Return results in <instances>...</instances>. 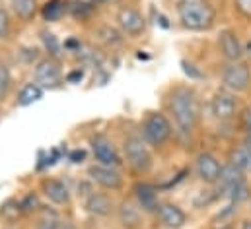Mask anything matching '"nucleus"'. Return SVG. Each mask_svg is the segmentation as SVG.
Masks as SVG:
<instances>
[{
    "label": "nucleus",
    "mask_w": 251,
    "mask_h": 229,
    "mask_svg": "<svg viewBox=\"0 0 251 229\" xmlns=\"http://www.w3.org/2000/svg\"><path fill=\"white\" fill-rule=\"evenodd\" d=\"M168 109L174 118L176 130L189 138L201 122V103L193 88L176 86L168 95Z\"/></svg>",
    "instance_id": "obj_1"
},
{
    "label": "nucleus",
    "mask_w": 251,
    "mask_h": 229,
    "mask_svg": "<svg viewBox=\"0 0 251 229\" xmlns=\"http://www.w3.org/2000/svg\"><path fill=\"white\" fill-rule=\"evenodd\" d=\"M177 16L189 31H208L216 22V10L208 0H179Z\"/></svg>",
    "instance_id": "obj_2"
},
{
    "label": "nucleus",
    "mask_w": 251,
    "mask_h": 229,
    "mask_svg": "<svg viewBox=\"0 0 251 229\" xmlns=\"http://www.w3.org/2000/svg\"><path fill=\"white\" fill-rule=\"evenodd\" d=\"M123 154H125L126 165L134 173H138V175H146L154 165V158H152L150 146L138 134L126 136L125 142H123Z\"/></svg>",
    "instance_id": "obj_3"
},
{
    "label": "nucleus",
    "mask_w": 251,
    "mask_h": 229,
    "mask_svg": "<svg viewBox=\"0 0 251 229\" xmlns=\"http://www.w3.org/2000/svg\"><path fill=\"white\" fill-rule=\"evenodd\" d=\"M174 136V124L162 111H152L142 122V138L152 148H162Z\"/></svg>",
    "instance_id": "obj_4"
},
{
    "label": "nucleus",
    "mask_w": 251,
    "mask_h": 229,
    "mask_svg": "<svg viewBox=\"0 0 251 229\" xmlns=\"http://www.w3.org/2000/svg\"><path fill=\"white\" fill-rule=\"evenodd\" d=\"M222 86L232 93H246L251 88V66L244 60L228 62L222 72Z\"/></svg>",
    "instance_id": "obj_5"
},
{
    "label": "nucleus",
    "mask_w": 251,
    "mask_h": 229,
    "mask_svg": "<svg viewBox=\"0 0 251 229\" xmlns=\"http://www.w3.org/2000/svg\"><path fill=\"white\" fill-rule=\"evenodd\" d=\"M208 111L216 120L230 122L232 118H236V114L240 111V103H238L236 93H232L228 90L214 92V95L210 97V103H208Z\"/></svg>",
    "instance_id": "obj_6"
},
{
    "label": "nucleus",
    "mask_w": 251,
    "mask_h": 229,
    "mask_svg": "<svg viewBox=\"0 0 251 229\" xmlns=\"http://www.w3.org/2000/svg\"><path fill=\"white\" fill-rule=\"evenodd\" d=\"M33 78L35 84H39L43 90H57L63 84V72L59 66V60L55 58H43L37 60L35 68H33Z\"/></svg>",
    "instance_id": "obj_7"
},
{
    "label": "nucleus",
    "mask_w": 251,
    "mask_h": 229,
    "mask_svg": "<svg viewBox=\"0 0 251 229\" xmlns=\"http://www.w3.org/2000/svg\"><path fill=\"white\" fill-rule=\"evenodd\" d=\"M90 146H92V154L100 165H107V167H115V169H119L123 165L121 154L117 152L115 144L107 136H101V134L94 136L90 140Z\"/></svg>",
    "instance_id": "obj_8"
},
{
    "label": "nucleus",
    "mask_w": 251,
    "mask_h": 229,
    "mask_svg": "<svg viewBox=\"0 0 251 229\" xmlns=\"http://www.w3.org/2000/svg\"><path fill=\"white\" fill-rule=\"evenodd\" d=\"M195 173L197 177L204 183V184H210L214 186L220 179V173H222V163L218 161V158L210 152H201L195 160Z\"/></svg>",
    "instance_id": "obj_9"
},
{
    "label": "nucleus",
    "mask_w": 251,
    "mask_h": 229,
    "mask_svg": "<svg viewBox=\"0 0 251 229\" xmlns=\"http://www.w3.org/2000/svg\"><path fill=\"white\" fill-rule=\"evenodd\" d=\"M117 23H119V29L132 39L140 37L146 31V18L136 8H130V6H123L117 12Z\"/></svg>",
    "instance_id": "obj_10"
},
{
    "label": "nucleus",
    "mask_w": 251,
    "mask_h": 229,
    "mask_svg": "<svg viewBox=\"0 0 251 229\" xmlns=\"http://www.w3.org/2000/svg\"><path fill=\"white\" fill-rule=\"evenodd\" d=\"M248 181H246V173L240 171L238 167H234L232 163H226L222 165V173H220V179L218 183L214 184L216 186V192L218 196H224V198H230L240 186H244Z\"/></svg>",
    "instance_id": "obj_11"
},
{
    "label": "nucleus",
    "mask_w": 251,
    "mask_h": 229,
    "mask_svg": "<svg viewBox=\"0 0 251 229\" xmlns=\"http://www.w3.org/2000/svg\"><path fill=\"white\" fill-rule=\"evenodd\" d=\"M88 177L92 183L100 184L105 190H121L123 188V175L115 167H107V165H92L88 169Z\"/></svg>",
    "instance_id": "obj_12"
},
{
    "label": "nucleus",
    "mask_w": 251,
    "mask_h": 229,
    "mask_svg": "<svg viewBox=\"0 0 251 229\" xmlns=\"http://www.w3.org/2000/svg\"><path fill=\"white\" fill-rule=\"evenodd\" d=\"M158 186L150 184V183H136L132 186V194H134V202L138 204V208L144 214H156L160 208V200H158Z\"/></svg>",
    "instance_id": "obj_13"
},
{
    "label": "nucleus",
    "mask_w": 251,
    "mask_h": 229,
    "mask_svg": "<svg viewBox=\"0 0 251 229\" xmlns=\"http://www.w3.org/2000/svg\"><path fill=\"white\" fill-rule=\"evenodd\" d=\"M218 49L222 53V57L228 62H238L244 58V45L238 37V33L234 29H222L218 33Z\"/></svg>",
    "instance_id": "obj_14"
},
{
    "label": "nucleus",
    "mask_w": 251,
    "mask_h": 229,
    "mask_svg": "<svg viewBox=\"0 0 251 229\" xmlns=\"http://www.w3.org/2000/svg\"><path fill=\"white\" fill-rule=\"evenodd\" d=\"M162 228L166 229H181L187 224V214L174 202H162L156 212Z\"/></svg>",
    "instance_id": "obj_15"
},
{
    "label": "nucleus",
    "mask_w": 251,
    "mask_h": 229,
    "mask_svg": "<svg viewBox=\"0 0 251 229\" xmlns=\"http://www.w3.org/2000/svg\"><path fill=\"white\" fill-rule=\"evenodd\" d=\"M86 212L96 216V218H107L113 214L115 210V202L111 200L109 194L105 192H92L88 198H86V204H84Z\"/></svg>",
    "instance_id": "obj_16"
},
{
    "label": "nucleus",
    "mask_w": 251,
    "mask_h": 229,
    "mask_svg": "<svg viewBox=\"0 0 251 229\" xmlns=\"http://www.w3.org/2000/svg\"><path fill=\"white\" fill-rule=\"evenodd\" d=\"M41 188H43V194L47 196V200L57 206H66L70 202V190L61 179H45Z\"/></svg>",
    "instance_id": "obj_17"
},
{
    "label": "nucleus",
    "mask_w": 251,
    "mask_h": 229,
    "mask_svg": "<svg viewBox=\"0 0 251 229\" xmlns=\"http://www.w3.org/2000/svg\"><path fill=\"white\" fill-rule=\"evenodd\" d=\"M142 210L138 208L136 202L132 200H123L119 204V210H117V216H119V222L125 229H140L142 228Z\"/></svg>",
    "instance_id": "obj_18"
},
{
    "label": "nucleus",
    "mask_w": 251,
    "mask_h": 229,
    "mask_svg": "<svg viewBox=\"0 0 251 229\" xmlns=\"http://www.w3.org/2000/svg\"><path fill=\"white\" fill-rule=\"evenodd\" d=\"M228 163H232L240 171L251 173V150L244 142L238 144V146H234L230 150V154H228Z\"/></svg>",
    "instance_id": "obj_19"
},
{
    "label": "nucleus",
    "mask_w": 251,
    "mask_h": 229,
    "mask_svg": "<svg viewBox=\"0 0 251 229\" xmlns=\"http://www.w3.org/2000/svg\"><path fill=\"white\" fill-rule=\"evenodd\" d=\"M94 35H96V39H98L101 45L111 47V49L123 45V39H125V37H123L125 33H123L119 27H113V25H100Z\"/></svg>",
    "instance_id": "obj_20"
},
{
    "label": "nucleus",
    "mask_w": 251,
    "mask_h": 229,
    "mask_svg": "<svg viewBox=\"0 0 251 229\" xmlns=\"http://www.w3.org/2000/svg\"><path fill=\"white\" fill-rule=\"evenodd\" d=\"M12 12L16 14V18H20L22 22H31L37 16V0H10Z\"/></svg>",
    "instance_id": "obj_21"
},
{
    "label": "nucleus",
    "mask_w": 251,
    "mask_h": 229,
    "mask_svg": "<svg viewBox=\"0 0 251 229\" xmlns=\"http://www.w3.org/2000/svg\"><path fill=\"white\" fill-rule=\"evenodd\" d=\"M43 92H45V90H43L39 84H35V82L25 84V86L20 90V93H18V105H20V107H29V105L37 103L39 99H43Z\"/></svg>",
    "instance_id": "obj_22"
},
{
    "label": "nucleus",
    "mask_w": 251,
    "mask_h": 229,
    "mask_svg": "<svg viewBox=\"0 0 251 229\" xmlns=\"http://www.w3.org/2000/svg\"><path fill=\"white\" fill-rule=\"evenodd\" d=\"M39 37H41L43 49L47 51L49 58H55V60H61V58H63L64 47L61 45V41L57 39V35H55V33H51V31H41V33H39Z\"/></svg>",
    "instance_id": "obj_23"
},
{
    "label": "nucleus",
    "mask_w": 251,
    "mask_h": 229,
    "mask_svg": "<svg viewBox=\"0 0 251 229\" xmlns=\"http://www.w3.org/2000/svg\"><path fill=\"white\" fill-rule=\"evenodd\" d=\"M66 14V2L64 0H49L41 8V16L45 22H59Z\"/></svg>",
    "instance_id": "obj_24"
},
{
    "label": "nucleus",
    "mask_w": 251,
    "mask_h": 229,
    "mask_svg": "<svg viewBox=\"0 0 251 229\" xmlns=\"http://www.w3.org/2000/svg\"><path fill=\"white\" fill-rule=\"evenodd\" d=\"M66 12L70 16H74L76 20H84V18H88L94 12V6L84 2V0H72V2L66 4Z\"/></svg>",
    "instance_id": "obj_25"
},
{
    "label": "nucleus",
    "mask_w": 251,
    "mask_h": 229,
    "mask_svg": "<svg viewBox=\"0 0 251 229\" xmlns=\"http://www.w3.org/2000/svg\"><path fill=\"white\" fill-rule=\"evenodd\" d=\"M24 212H22V206H20V202L18 200H14V198H10V200H6L2 206H0V216L4 218V220H16L18 216H22Z\"/></svg>",
    "instance_id": "obj_26"
},
{
    "label": "nucleus",
    "mask_w": 251,
    "mask_h": 229,
    "mask_svg": "<svg viewBox=\"0 0 251 229\" xmlns=\"http://www.w3.org/2000/svg\"><path fill=\"white\" fill-rule=\"evenodd\" d=\"M12 92V74L6 64L0 62V101H4Z\"/></svg>",
    "instance_id": "obj_27"
},
{
    "label": "nucleus",
    "mask_w": 251,
    "mask_h": 229,
    "mask_svg": "<svg viewBox=\"0 0 251 229\" xmlns=\"http://www.w3.org/2000/svg\"><path fill=\"white\" fill-rule=\"evenodd\" d=\"M20 206H22V212L24 214H31V212H37L41 208V202H39V196L35 192H27L20 200Z\"/></svg>",
    "instance_id": "obj_28"
},
{
    "label": "nucleus",
    "mask_w": 251,
    "mask_h": 229,
    "mask_svg": "<svg viewBox=\"0 0 251 229\" xmlns=\"http://www.w3.org/2000/svg\"><path fill=\"white\" fill-rule=\"evenodd\" d=\"M37 229H76V228H74V224L59 220L57 216H45V220L39 224Z\"/></svg>",
    "instance_id": "obj_29"
},
{
    "label": "nucleus",
    "mask_w": 251,
    "mask_h": 229,
    "mask_svg": "<svg viewBox=\"0 0 251 229\" xmlns=\"http://www.w3.org/2000/svg\"><path fill=\"white\" fill-rule=\"evenodd\" d=\"M216 198H220L218 192H216V188L214 190H201L199 196L195 198V208H204V206L212 204Z\"/></svg>",
    "instance_id": "obj_30"
},
{
    "label": "nucleus",
    "mask_w": 251,
    "mask_h": 229,
    "mask_svg": "<svg viewBox=\"0 0 251 229\" xmlns=\"http://www.w3.org/2000/svg\"><path fill=\"white\" fill-rule=\"evenodd\" d=\"M10 31H12V22H10V14L0 8V41L2 39H8L10 37Z\"/></svg>",
    "instance_id": "obj_31"
},
{
    "label": "nucleus",
    "mask_w": 251,
    "mask_h": 229,
    "mask_svg": "<svg viewBox=\"0 0 251 229\" xmlns=\"http://www.w3.org/2000/svg\"><path fill=\"white\" fill-rule=\"evenodd\" d=\"M84 78H86L84 68H72V70L64 76L66 84H70V86H78V84H82V82H84Z\"/></svg>",
    "instance_id": "obj_32"
},
{
    "label": "nucleus",
    "mask_w": 251,
    "mask_h": 229,
    "mask_svg": "<svg viewBox=\"0 0 251 229\" xmlns=\"http://www.w3.org/2000/svg\"><path fill=\"white\" fill-rule=\"evenodd\" d=\"M181 68H183L185 76H189L191 80H202V78H204V74H202L195 64H191L187 60H181Z\"/></svg>",
    "instance_id": "obj_33"
},
{
    "label": "nucleus",
    "mask_w": 251,
    "mask_h": 229,
    "mask_svg": "<svg viewBox=\"0 0 251 229\" xmlns=\"http://www.w3.org/2000/svg\"><path fill=\"white\" fill-rule=\"evenodd\" d=\"M240 128L244 130V134H251V105L240 113Z\"/></svg>",
    "instance_id": "obj_34"
},
{
    "label": "nucleus",
    "mask_w": 251,
    "mask_h": 229,
    "mask_svg": "<svg viewBox=\"0 0 251 229\" xmlns=\"http://www.w3.org/2000/svg\"><path fill=\"white\" fill-rule=\"evenodd\" d=\"M234 8L238 10L240 16L246 20H251V0H234Z\"/></svg>",
    "instance_id": "obj_35"
},
{
    "label": "nucleus",
    "mask_w": 251,
    "mask_h": 229,
    "mask_svg": "<svg viewBox=\"0 0 251 229\" xmlns=\"http://www.w3.org/2000/svg\"><path fill=\"white\" fill-rule=\"evenodd\" d=\"M82 45H84V43H82L80 39L70 37V39H66V41H64L63 47H64V51H68V53H74V55H76V53L82 49Z\"/></svg>",
    "instance_id": "obj_36"
},
{
    "label": "nucleus",
    "mask_w": 251,
    "mask_h": 229,
    "mask_svg": "<svg viewBox=\"0 0 251 229\" xmlns=\"http://www.w3.org/2000/svg\"><path fill=\"white\" fill-rule=\"evenodd\" d=\"M86 160V150H72L70 154H68V161H72V163H82Z\"/></svg>",
    "instance_id": "obj_37"
},
{
    "label": "nucleus",
    "mask_w": 251,
    "mask_h": 229,
    "mask_svg": "<svg viewBox=\"0 0 251 229\" xmlns=\"http://www.w3.org/2000/svg\"><path fill=\"white\" fill-rule=\"evenodd\" d=\"M158 23H160L164 29H168V27H170V23H168V18H166V16H162V14H158Z\"/></svg>",
    "instance_id": "obj_38"
},
{
    "label": "nucleus",
    "mask_w": 251,
    "mask_h": 229,
    "mask_svg": "<svg viewBox=\"0 0 251 229\" xmlns=\"http://www.w3.org/2000/svg\"><path fill=\"white\" fill-rule=\"evenodd\" d=\"M240 229H251V220L248 218V220H244L242 224H240Z\"/></svg>",
    "instance_id": "obj_39"
},
{
    "label": "nucleus",
    "mask_w": 251,
    "mask_h": 229,
    "mask_svg": "<svg viewBox=\"0 0 251 229\" xmlns=\"http://www.w3.org/2000/svg\"><path fill=\"white\" fill-rule=\"evenodd\" d=\"M244 144L251 150V134H246V136H244Z\"/></svg>",
    "instance_id": "obj_40"
},
{
    "label": "nucleus",
    "mask_w": 251,
    "mask_h": 229,
    "mask_svg": "<svg viewBox=\"0 0 251 229\" xmlns=\"http://www.w3.org/2000/svg\"><path fill=\"white\" fill-rule=\"evenodd\" d=\"M220 229H234V228H232V226H222Z\"/></svg>",
    "instance_id": "obj_41"
}]
</instances>
